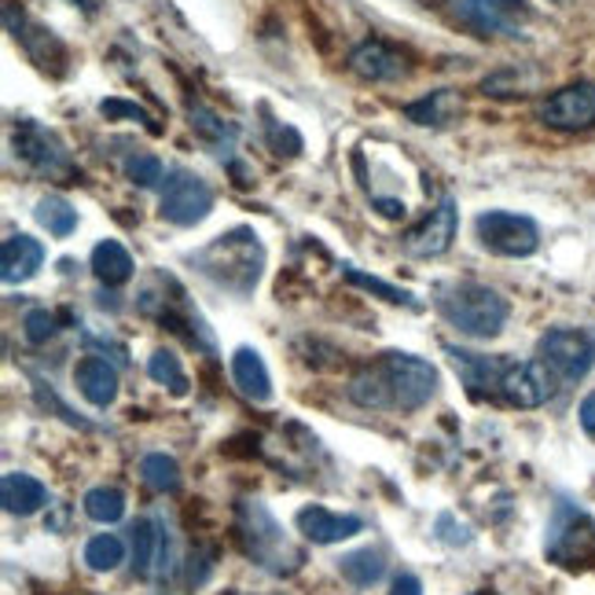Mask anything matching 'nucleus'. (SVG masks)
<instances>
[{"label": "nucleus", "instance_id": "16", "mask_svg": "<svg viewBox=\"0 0 595 595\" xmlns=\"http://www.w3.org/2000/svg\"><path fill=\"white\" fill-rule=\"evenodd\" d=\"M445 353L452 357V364H456L459 379L467 382L470 393H485V390L500 393V379H504V371L511 368V360H504V357H482V353H467V349H456V346H448Z\"/></svg>", "mask_w": 595, "mask_h": 595}, {"label": "nucleus", "instance_id": "36", "mask_svg": "<svg viewBox=\"0 0 595 595\" xmlns=\"http://www.w3.org/2000/svg\"><path fill=\"white\" fill-rule=\"evenodd\" d=\"M390 595H423V581L415 573H397L390 584Z\"/></svg>", "mask_w": 595, "mask_h": 595}, {"label": "nucleus", "instance_id": "10", "mask_svg": "<svg viewBox=\"0 0 595 595\" xmlns=\"http://www.w3.org/2000/svg\"><path fill=\"white\" fill-rule=\"evenodd\" d=\"M459 19L482 37H518L533 11L526 0H459Z\"/></svg>", "mask_w": 595, "mask_h": 595}, {"label": "nucleus", "instance_id": "40", "mask_svg": "<svg viewBox=\"0 0 595 595\" xmlns=\"http://www.w3.org/2000/svg\"><path fill=\"white\" fill-rule=\"evenodd\" d=\"M470 595H493V592H470Z\"/></svg>", "mask_w": 595, "mask_h": 595}, {"label": "nucleus", "instance_id": "33", "mask_svg": "<svg viewBox=\"0 0 595 595\" xmlns=\"http://www.w3.org/2000/svg\"><path fill=\"white\" fill-rule=\"evenodd\" d=\"M264 137H269V148L275 154H286V159H294V154H302V137H298V129L283 126V121H264Z\"/></svg>", "mask_w": 595, "mask_h": 595}, {"label": "nucleus", "instance_id": "24", "mask_svg": "<svg viewBox=\"0 0 595 595\" xmlns=\"http://www.w3.org/2000/svg\"><path fill=\"white\" fill-rule=\"evenodd\" d=\"M93 272H96V280L99 283H107V286H121L132 275V258H129V250L121 247L118 239H104V242H96V250H93Z\"/></svg>", "mask_w": 595, "mask_h": 595}, {"label": "nucleus", "instance_id": "5", "mask_svg": "<svg viewBox=\"0 0 595 595\" xmlns=\"http://www.w3.org/2000/svg\"><path fill=\"white\" fill-rule=\"evenodd\" d=\"M11 148L22 162L30 165L33 173L48 176V181H60V184H74L77 181V165L66 151V143L55 137L48 126L33 118H19L11 126Z\"/></svg>", "mask_w": 595, "mask_h": 595}, {"label": "nucleus", "instance_id": "15", "mask_svg": "<svg viewBox=\"0 0 595 595\" xmlns=\"http://www.w3.org/2000/svg\"><path fill=\"white\" fill-rule=\"evenodd\" d=\"M349 71L364 82H397V77H404L408 63L386 41H364L349 52Z\"/></svg>", "mask_w": 595, "mask_h": 595}, {"label": "nucleus", "instance_id": "21", "mask_svg": "<svg viewBox=\"0 0 595 595\" xmlns=\"http://www.w3.org/2000/svg\"><path fill=\"white\" fill-rule=\"evenodd\" d=\"M187 126H192L195 137L203 140L214 154H228L231 148H236V140H239L236 126L220 118L217 110H209L206 104H192V107H187Z\"/></svg>", "mask_w": 595, "mask_h": 595}, {"label": "nucleus", "instance_id": "12", "mask_svg": "<svg viewBox=\"0 0 595 595\" xmlns=\"http://www.w3.org/2000/svg\"><path fill=\"white\" fill-rule=\"evenodd\" d=\"M456 228H459L456 203L441 198V203L404 236V250L412 253V258H441V253L452 247V239H456Z\"/></svg>", "mask_w": 595, "mask_h": 595}, {"label": "nucleus", "instance_id": "38", "mask_svg": "<svg viewBox=\"0 0 595 595\" xmlns=\"http://www.w3.org/2000/svg\"><path fill=\"white\" fill-rule=\"evenodd\" d=\"M375 206H379V214L390 217V220L404 217V203H397V198H375Z\"/></svg>", "mask_w": 595, "mask_h": 595}, {"label": "nucleus", "instance_id": "32", "mask_svg": "<svg viewBox=\"0 0 595 595\" xmlns=\"http://www.w3.org/2000/svg\"><path fill=\"white\" fill-rule=\"evenodd\" d=\"M342 272H346V280H349V283H357V286H364V291H371V294L386 298V302H401V305H419L412 294H408V291H401V286H393V283H382L379 275H368V272L353 269V264H342Z\"/></svg>", "mask_w": 595, "mask_h": 595}, {"label": "nucleus", "instance_id": "39", "mask_svg": "<svg viewBox=\"0 0 595 595\" xmlns=\"http://www.w3.org/2000/svg\"><path fill=\"white\" fill-rule=\"evenodd\" d=\"M74 4H77V8H82V11H85V15H93V11H96V0H74Z\"/></svg>", "mask_w": 595, "mask_h": 595}, {"label": "nucleus", "instance_id": "29", "mask_svg": "<svg viewBox=\"0 0 595 595\" xmlns=\"http://www.w3.org/2000/svg\"><path fill=\"white\" fill-rule=\"evenodd\" d=\"M85 562L96 573L118 570L121 562H126V544H121V537H115V533H99L85 544Z\"/></svg>", "mask_w": 595, "mask_h": 595}, {"label": "nucleus", "instance_id": "35", "mask_svg": "<svg viewBox=\"0 0 595 595\" xmlns=\"http://www.w3.org/2000/svg\"><path fill=\"white\" fill-rule=\"evenodd\" d=\"M22 327H26V342L44 346V342L55 335V316L48 309H33V313H26V320H22Z\"/></svg>", "mask_w": 595, "mask_h": 595}, {"label": "nucleus", "instance_id": "22", "mask_svg": "<svg viewBox=\"0 0 595 595\" xmlns=\"http://www.w3.org/2000/svg\"><path fill=\"white\" fill-rule=\"evenodd\" d=\"M459 110H463L459 96L452 93V88H437V93L415 99V104H408L404 118L415 121V126H423V129H445V126L456 121Z\"/></svg>", "mask_w": 595, "mask_h": 595}, {"label": "nucleus", "instance_id": "2", "mask_svg": "<svg viewBox=\"0 0 595 595\" xmlns=\"http://www.w3.org/2000/svg\"><path fill=\"white\" fill-rule=\"evenodd\" d=\"M192 264L206 280L225 286L231 294H250L261 280L264 269V247L250 228H231L203 250L192 253Z\"/></svg>", "mask_w": 595, "mask_h": 595}, {"label": "nucleus", "instance_id": "7", "mask_svg": "<svg viewBox=\"0 0 595 595\" xmlns=\"http://www.w3.org/2000/svg\"><path fill=\"white\" fill-rule=\"evenodd\" d=\"M482 247L500 258H529L540 247V228L533 217L511 214V209H485L474 220Z\"/></svg>", "mask_w": 595, "mask_h": 595}, {"label": "nucleus", "instance_id": "31", "mask_svg": "<svg viewBox=\"0 0 595 595\" xmlns=\"http://www.w3.org/2000/svg\"><path fill=\"white\" fill-rule=\"evenodd\" d=\"M126 176L137 187H159L165 181V170H162V159L151 151H137L126 159Z\"/></svg>", "mask_w": 595, "mask_h": 595}, {"label": "nucleus", "instance_id": "26", "mask_svg": "<svg viewBox=\"0 0 595 595\" xmlns=\"http://www.w3.org/2000/svg\"><path fill=\"white\" fill-rule=\"evenodd\" d=\"M33 217H37V225L48 228V236L55 239H66L77 228V209L66 203L63 195H44L37 209H33Z\"/></svg>", "mask_w": 595, "mask_h": 595}, {"label": "nucleus", "instance_id": "28", "mask_svg": "<svg viewBox=\"0 0 595 595\" xmlns=\"http://www.w3.org/2000/svg\"><path fill=\"white\" fill-rule=\"evenodd\" d=\"M82 504H85V515L99 526L121 522V515H126V496H121L118 489H110V485H96V489H88Z\"/></svg>", "mask_w": 595, "mask_h": 595}, {"label": "nucleus", "instance_id": "8", "mask_svg": "<svg viewBox=\"0 0 595 595\" xmlns=\"http://www.w3.org/2000/svg\"><path fill=\"white\" fill-rule=\"evenodd\" d=\"M540 360L562 382H581L595 368V335L581 327H555L537 342Z\"/></svg>", "mask_w": 595, "mask_h": 595}, {"label": "nucleus", "instance_id": "13", "mask_svg": "<svg viewBox=\"0 0 595 595\" xmlns=\"http://www.w3.org/2000/svg\"><path fill=\"white\" fill-rule=\"evenodd\" d=\"M551 393H555V371L544 360L511 364L500 379V397L515 408H540Z\"/></svg>", "mask_w": 595, "mask_h": 595}, {"label": "nucleus", "instance_id": "20", "mask_svg": "<svg viewBox=\"0 0 595 595\" xmlns=\"http://www.w3.org/2000/svg\"><path fill=\"white\" fill-rule=\"evenodd\" d=\"M231 379H236V386L250 401H272V375L264 368L258 349L242 346L231 353Z\"/></svg>", "mask_w": 595, "mask_h": 595}, {"label": "nucleus", "instance_id": "27", "mask_svg": "<svg viewBox=\"0 0 595 595\" xmlns=\"http://www.w3.org/2000/svg\"><path fill=\"white\" fill-rule=\"evenodd\" d=\"M140 474L154 493L181 489V467H176V459L165 456V452H148V456L140 459Z\"/></svg>", "mask_w": 595, "mask_h": 595}, {"label": "nucleus", "instance_id": "9", "mask_svg": "<svg viewBox=\"0 0 595 595\" xmlns=\"http://www.w3.org/2000/svg\"><path fill=\"white\" fill-rule=\"evenodd\" d=\"M214 209V192L203 176H195L192 170H173L162 184V198H159V214L170 225L192 228L198 220L209 217Z\"/></svg>", "mask_w": 595, "mask_h": 595}, {"label": "nucleus", "instance_id": "11", "mask_svg": "<svg viewBox=\"0 0 595 595\" xmlns=\"http://www.w3.org/2000/svg\"><path fill=\"white\" fill-rule=\"evenodd\" d=\"M540 121L551 129L562 132H584L595 126V85L577 82L566 85L559 93H551L544 104H540Z\"/></svg>", "mask_w": 595, "mask_h": 595}, {"label": "nucleus", "instance_id": "37", "mask_svg": "<svg viewBox=\"0 0 595 595\" xmlns=\"http://www.w3.org/2000/svg\"><path fill=\"white\" fill-rule=\"evenodd\" d=\"M581 426H584V434H588V437H595V393H588V397H584V401H581Z\"/></svg>", "mask_w": 595, "mask_h": 595}, {"label": "nucleus", "instance_id": "1", "mask_svg": "<svg viewBox=\"0 0 595 595\" xmlns=\"http://www.w3.org/2000/svg\"><path fill=\"white\" fill-rule=\"evenodd\" d=\"M437 393V371L434 364L412 353H382L379 364L360 371L349 382V397L360 408H401L415 412Z\"/></svg>", "mask_w": 595, "mask_h": 595}, {"label": "nucleus", "instance_id": "6", "mask_svg": "<svg viewBox=\"0 0 595 595\" xmlns=\"http://www.w3.org/2000/svg\"><path fill=\"white\" fill-rule=\"evenodd\" d=\"M548 559L566 570L595 566V522L577 504L559 500L548 526Z\"/></svg>", "mask_w": 595, "mask_h": 595}, {"label": "nucleus", "instance_id": "3", "mask_svg": "<svg viewBox=\"0 0 595 595\" xmlns=\"http://www.w3.org/2000/svg\"><path fill=\"white\" fill-rule=\"evenodd\" d=\"M434 309L467 338H496L507 324V313H511L493 286L470 280L441 283L434 291Z\"/></svg>", "mask_w": 595, "mask_h": 595}, {"label": "nucleus", "instance_id": "23", "mask_svg": "<svg viewBox=\"0 0 595 595\" xmlns=\"http://www.w3.org/2000/svg\"><path fill=\"white\" fill-rule=\"evenodd\" d=\"M162 529L165 522L162 518H137L132 522V570L140 577H151L159 570V551H162Z\"/></svg>", "mask_w": 595, "mask_h": 595}, {"label": "nucleus", "instance_id": "4", "mask_svg": "<svg viewBox=\"0 0 595 595\" xmlns=\"http://www.w3.org/2000/svg\"><path fill=\"white\" fill-rule=\"evenodd\" d=\"M239 529H242V544H247L250 559H258L264 570L291 573L302 566V551L283 537L280 522L269 515V507L261 500L239 504Z\"/></svg>", "mask_w": 595, "mask_h": 595}, {"label": "nucleus", "instance_id": "17", "mask_svg": "<svg viewBox=\"0 0 595 595\" xmlns=\"http://www.w3.org/2000/svg\"><path fill=\"white\" fill-rule=\"evenodd\" d=\"M44 264V247L33 236H8L0 247V275L4 283H26Z\"/></svg>", "mask_w": 595, "mask_h": 595}, {"label": "nucleus", "instance_id": "34", "mask_svg": "<svg viewBox=\"0 0 595 595\" xmlns=\"http://www.w3.org/2000/svg\"><path fill=\"white\" fill-rule=\"evenodd\" d=\"M99 115L104 118H137V121H143V129H151V132H159L162 126L159 121H154L148 110L143 107H137V104H126V99H104V104H99Z\"/></svg>", "mask_w": 595, "mask_h": 595}, {"label": "nucleus", "instance_id": "30", "mask_svg": "<svg viewBox=\"0 0 595 595\" xmlns=\"http://www.w3.org/2000/svg\"><path fill=\"white\" fill-rule=\"evenodd\" d=\"M148 375L154 382L170 386V393L184 397L187 393V375L181 368V357L173 349H154V357L148 360Z\"/></svg>", "mask_w": 595, "mask_h": 595}, {"label": "nucleus", "instance_id": "19", "mask_svg": "<svg viewBox=\"0 0 595 595\" xmlns=\"http://www.w3.org/2000/svg\"><path fill=\"white\" fill-rule=\"evenodd\" d=\"M0 500H4V511L8 515H37L44 504H48V489L33 478V474H22V470H8L0 478Z\"/></svg>", "mask_w": 595, "mask_h": 595}, {"label": "nucleus", "instance_id": "25", "mask_svg": "<svg viewBox=\"0 0 595 595\" xmlns=\"http://www.w3.org/2000/svg\"><path fill=\"white\" fill-rule=\"evenodd\" d=\"M338 570H342V577H346L349 584H357V588H371V584L382 581L386 559H382V551L360 548V551H349V555H342L338 559Z\"/></svg>", "mask_w": 595, "mask_h": 595}, {"label": "nucleus", "instance_id": "18", "mask_svg": "<svg viewBox=\"0 0 595 595\" xmlns=\"http://www.w3.org/2000/svg\"><path fill=\"white\" fill-rule=\"evenodd\" d=\"M74 382H77V390H82V397H85L88 404H96V408L115 404V397H118V371L110 368L104 357L77 360Z\"/></svg>", "mask_w": 595, "mask_h": 595}, {"label": "nucleus", "instance_id": "14", "mask_svg": "<svg viewBox=\"0 0 595 595\" xmlns=\"http://www.w3.org/2000/svg\"><path fill=\"white\" fill-rule=\"evenodd\" d=\"M294 522H298V529H302V537L313 540V544H338V540L357 537L364 529V522L357 515H335L320 504L302 507V511L294 515Z\"/></svg>", "mask_w": 595, "mask_h": 595}]
</instances>
